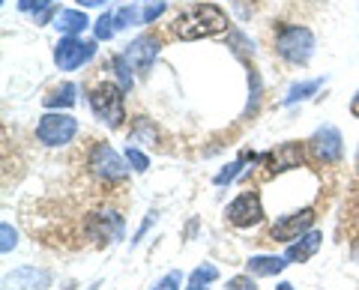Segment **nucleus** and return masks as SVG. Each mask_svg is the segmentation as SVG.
I'll return each instance as SVG.
<instances>
[{
	"mask_svg": "<svg viewBox=\"0 0 359 290\" xmlns=\"http://www.w3.org/2000/svg\"><path fill=\"white\" fill-rule=\"evenodd\" d=\"M93 54H96V42H84L78 36H63L57 42V48H54V63H57L63 72H75V69H81L87 60H93Z\"/></svg>",
	"mask_w": 359,
	"mask_h": 290,
	"instance_id": "obj_5",
	"label": "nucleus"
},
{
	"mask_svg": "<svg viewBox=\"0 0 359 290\" xmlns=\"http://www.w3.org/2000/svg\"><path fill=\"white\" fill-rule=\"evenodd\" d=\"M180 284H183V272L174 270V272H168L165 278H159V282L153 284V290H180Z\"/></svg>",
	"mask_w": 359,
	"mask_h": 290,
	"instance_id": "obj_26",
	"label": "nucleus"
},
{
	"mask_svg": "<svg viewBox=\"0 0 359 290\" xmlns=\"http://www.w3.org/2000/svg\"><path fill=\"white\" fill-rule=\"evenodd\" d=\"M228 290H257V284H255L252 275H237L228 282Z\"/></svg>",
	"mask_w": 359,
	"mask_h": 290,
	"instance_id": "obj_29",
	"label": "nucleus"
},
{
	"mask_svg": "<svg viewBox=\"0 0 359 290\" xmlns=\"http://www.w3.org/2000/svg\"><path fill=\"white\" fill-rule=\"evenodd\" d=\"M75 132H78V120L72 114H63V111H48L36 123V138L45 147H66L75 138Z\"/></svg>",
	"mask_w": 359,
	"mask_h": 290,
	"instance_id": "obj_4",
	"label": "nucleus"
},
{
	"mask_svg": "<svg viewBox=\"0 0 359 290\" xmlns=\"http://www.w3.org/2000/svg\"><path fill=\"white\" fill-rule=\"evenodd\" d=\"M341 150H344V138H341L339 129L330 126V123H327V126H320V129L311 135V141H309L311 159L320 162V165L339 162V159H341Z\"/></svg>",
	"mask_w": 359,
	"mask_h": 290,
	"instance_id": "obj_6",
	"label": "nucleus"
},
{
	"mask_svg": "<svg viewBox=\"0 0 359 290\" xmlns=\"http://www.w3.org/2000/svg\"><path fill=\"white\" fill-rule=\"evenodd\" d=\"M287 266V258H276V254H255V258H249V263H245V270H249V275L255 278H264V275H278Z\"/></svg>",
	"mask_w": 359,
	"mask_h": 290,
	"instance_id": "obj_15",
	"label": "nucleus"
},
{
	"mask_svg": "<svg viewBox=\"0 0 359 290\" xmlns=\"http://www.w3.org/2000/svg\"><path fill=\"white\" fill-rule=\"evenodd\" d=\"M165 0H141V13H144V25H153L156 18L165 13Z\"/></svg>",
	"mask_w": 359,
	"mask_h": 290,
	"instance_id": "obj_22",
	"label": "nucleus"
},
{
	"mask_svg": "<svg viewBox=\"0 0 359 290\" xmlns=\"http://www.w3.org/2000/svg\"><path fill=\"white\" fill-rule=\"evenodd\" d=\"M320 84H323V78H311V81H302V84H294L287 90V96L282 99V105H297V102H302V99H309V96H314L320 90Z\"/></svg>",
	"mask_w": 359,
	"mask_h": 290,
	"instance_id": "obj_19",
	"label": "nucleus"
},
{
	"mask_svg": "<svg viewBox=\"0 0 359 290\" xmlns=\"http://www.w3.org/2000/svg\"><path fill=\"white\" fill-rule=\"evenodd\" d=\"M126 162H129V168L138 171V174H144V171L150 168V159H147V156H144L138 147H132V144L126 147Z\"/></svg>",
	"mask_w": 359,
	"mask_h": 290,
	"instance_id": "obj_23",
	"label": "nucleus"
},
{
	"mask_svg": "<svg viewBox=\"0 0 359 290\" xmlns=\"http://www.w3.org/2000/svg\"><path fill=\"white\" fill-rule=\"evenodd\" d=\"M114 25L117 30H126V27H135V25H144V13H141V0H135L129 6H120L114 13Z\"/></svg>",
	"mask_w": 359,
	"mask_h": 290,
	"instance_id": "obj_18",
	"label": "nucleus"
},
{
	"mask_svg": "<svg viewBox=\"0 0 359 290\" xmlns=\"http://www.w3.org/2000/svg\"><path fill=\"white\" fill-rule=\"evenodd\" d=\"M51 284V275L45 270H36V266H21V270L6 275V287L15 290H45Z\"/></svg>",
	"mask_w": 359,
	"mask_h": 290,
	"instance_id": "obj_12",
	"label": "nucleus"
},
{
	"mask_svg": "<svg viewBox=\"0 0 359 290\" xmlns=\"http://www.w3.org/2000/svg\"><path fill=\"white\" fill-rule=\"evenodd\" d=\"M114 30H117V25H114V15H111V13L99 15V21L93 25V33H96V39H99V42L111 39V36H114Z\"/></svg>",
	"mask_w": 359,
	"mask_h": 290,
	"instance_id": "obj_21",
	"label": "nucleus"
},
{
	"mask_svg": "<svg viewBox=\"0 0 359 290\" xmlns=\"http://www.w3.org/2000/svg\"><path fill=\"white\" fill-rule=\"evenodd\" d=\"M54 27H57L63 36H75V33H84L90 27V18L81 9H60V13L54 15Z\"/></svg>",
	"mask_w": 359,
	"mask_h": 290,
	"instance_id": "obj_14",
	"label": "nucleus"
},
{
	"mask_svg": "<svg viewBox=\"0 0 359 290\" xmlns=\"http://www.w3.org/2000/svg\"><path fill=\"white\" fill-rule=\"evenodd\" d=\"M314 228V209H299V213H290V216H282L269 230V237L278 240V242H294L297 237H302L306 230Z\"/></svg>",
	"mask_w": 359,
	"mask_h": 290,
	"instance_id": "obj_9",
	"label": "nucleus"
},
{
	"mask_svg": "<svg viewBox=\"0 0 359 290\" xmlns=\"http://www.w3.org/2000/svg\"><path fill=\"white\" fill-rule=\"evenodd\" d=\"M219 278V270L212 263H204V266H198V270L189 275V287L186 290H207L210 282H216Z\"/></svg>",
	"mask_w": 359,
	"mask_h": 290,
	"instance_id": "obj_20",
	"label": "nucleus"
},
{
	"mask_svg": "<svg viewBox=\"0 0 359 290\" xmlns=\"http://www.w3.org/2000/svg\"><path fill=\"white\" fill-rule=\"evenodd\" d=\"M353 258H356V263H359V245H356V249H353Z\"/></svg>",
	"mask_w": 359,
	"mask_h": 290,
	"instance_id": "obj_33",
	"label": "nucleus"
},
{
	"mask_svg": "<svg viewBox=\"0 0 359 290\" xmlns=\"http://www.w3.org/2000/svg\"><path fill=\"white\" fill-rule=\"evenodd\" d=\"M240 168H243V159L240 162H231L228 168H224L219 177H216V186H228V183H233L240 177Z\"/></svg>",
	"mask_w": 359,
	"mask_h": 290,
	"instance_id": "obj_27",
	"label": "nucleus"
},
{
	"mask_svg": "<svg viewBox=\"0 0 359 290\" xmlns=\"http://www.w3.org/2000/svg\"><path fill=\"white\" fill-rule=\"evenodd\" d=\"M159 39L156 36H138L135 42H129L126 51H123V57L129 60V66L135 72H150V66L153 60L159 57Z\"/></svg>",
	"mask_w": 359,
	"mask_h": 290,
	"instance_id": "obj_11",
	"label": "nucleus"
},
{
	"mask_svg": "<svg viewBox=\"0 0 359 290\" xmlns=\"http://www.w3.org/2000/svg\"><path fill=\"white\" fill-rule=\"evenodd\" d=\"M0 237H4V242H0V251L4 254H9L18 245V233L9 228V221H4V225H0Z\"/></svg>",
	"mask_w": 359,
	"mask_h": 290,
	"instance_id": "obj_25",
	"label": "nucleus"
},
{
	"mask_svg": "<svg viewBox=\"0 0 359 290\" xmlns=\"http://www.w3.org/2000/svg\"><path fill=\"white\" fill-rule=\"evenodd\" d=\"M75 93H78L75 84H60V87H54V90L42 99V105L51 108V111H57V108H72V105L78 102Z\"/></svg>",
	"mask_w": 359,
	"mask_h": 290,
	"instance_id": "obj_17",
	"label": "nucleus"
},
{
	"mask_svg": "<svg viewBox=\"0 0 359 290\" xmlns=\"http://www.w3.org/2000/svg\"><path fill=\"white\" fill-rule=\"evenodd\" d=\"M224 216H228L233 228H252V225H261L264 221V204H261V198H257V192H243L228 204Z\"/></svg>",
	"mask_w": 359,
	"mask_h": 290,
	"instance_id": "obj_8",
	"label": "nucleus"
},
{
	"mask_svg": "<svg viewBox=\"0 0 359 290\" xmlns=\"http://www.w3.org/2000/svg\"><path fill=\"white\" fill-rule=\"evenodd\" d=\"M320 240H323V233L320 230H306L302 237H297L294 242L287 245V251H285V258L290 263H306L309 258H314V251L320 249Z\"/></svg>",
	"mask_w": 359,
	"mask_h": 290,
	"instance_id": "obj_13",
	"label": "nucleus"
},
{
	"mask_svg": "<svg viewBox=\"0 0 359 290\" xmlns=\"http://www.w3.org/2000/svg\"><path fill=\"white\" fill-rule=\"evenodd\" d=\"M21 13H42V9H51V0H18Z\"/></svg>",
	"mask_w": 359,
	"mask_h": 290,
	"instance_id": "obj_28",
	"label": "nucleus"
},
{
	"mask_svg": "<svg viewBox=\"0 0 359 290\" xmlns=\"http://www.w3.org/2000/svg\"><path fill=\"white\" fill-rule=\"evenodd\" d=\"M90 171L108 183H120V180H126V174H129L126 162L120 159V153L114 147H108V144H96L93 147V153H90Z\"/></svg>",
	"mask_w": 359,
	"mask_h": 290,
	"instance_id": "obj_7",
	"label": "nucleus"
},
{
	"mask_svg": "<svg viewBox=\"0 0 359 290\" xmlns=\"http://www.w3.org/2000/svg\"><path fill=\"white\" fill-rule=\"evenodd\" d=\"M314 33L302 25H285L276 33V51L282 54V60L294 66H306L314 57Z\"/></svg>",
	"mask_w": 359,
	"mask_h": 290,
	"instance_id": "obj_2",
	"label": "nucleus"
},
{
	"mask_svg": "<svg viewBox=\"0 0 359 290\" xmlns=\"http://www.w3.org/2000/svg\"><path fill=\"white\" fill-rule=\"evenodd\" d=\"M90 233H93L96 240H120L123 237V221L108 213V216H96L93 225H90Z\"/></svg>",
	"mask_w": 359,
	"mask_h": 290,
	"instance_id": "obj_16",
	"label": "nucleus"
},
{
	"mask_svg": "<svg viewBox=\"0 0 359 290\" xmlns=\"http://www.w3.org/2000/svg\"><path fill=\"white\" fill-rule=\"evenodd\" d=\"M351 114L359 120V90H356V96H353V102H351Z\"/></svg>",
	"mask_w": 359,
	"mask_h": 290,
	"instance_id": "obj_30",
	"label": "nucleus"
},
{
	"mask_svg": "<svg viewBox=\"0 0 359 290\" xmlns=\"http://www.w3.org/2000/svg\"><path fill=\"white\" fill-rule=\"evenodd\" d=\"M276 290H297V287L290 284V282H282V284H276Z\"/></svg>",
	"mask_w": 359,
	"mask_h": 290,
	"instance_id": "obj_32",
	"label": "nucleus"
},
{
	"mask_svg": "<svg viewBox=\"0 0 359 290\" xmlns=\"http://www.w3.org/2000/svg\"><path fill=\"white\" fill-rule=\"evenodd\" d=\"M356 168H359V150H356Z\"/></svg>",
	"mask_w": 359,
	"mask_h": 290,
	"instance_id": "obj_34",
	"label": "nucleus"
},
{
	"mask_svg": "<svg viewBox=\"0 0 359 290\" xmlns=\"http://www.w3.org/2000/svg\"><path fill=\"white\" fill-rule=\"evenodd\" d=\"M228 30V15L224 9H219L216 4H195L183 9L174 21V36L183 42H195V39H207L216 36V33Z\"/></svg>",
	"mask_w": 359,
	"mask_h": 290,
	"instance_id": "obj_1",
	"label": "nucleus"
},
{
	"mask_svg": "<svg viewBox=\"0 0 359 290\" xmlns=\"http://www.w3.org/2000/svg\"><path fill=\"white\" fill-rule=\"evenodd\" d=\"M90 111L96 114V120L108 123L111 129H117L126 120V105H123V87L117 84H99L90 93Z\"/></svg>",
	"mask_w": 359,
	"mask_h": 290,
	"instance_id": "obj_3",
	"label": "nucleus"
},
{
	"mask_svg": "<svg viewBox=\"0 0 359 290\" xmlns=\"http://www.w3.org/2000/svg\"><path fill=\"white\" fill-rule=\"evenodd\" d=\"M114 69H117V78H120V87H123V90H129L135 78H132V66H129V60L123 57V54H117V57H114Z\"/></svg>",
	"mask_w": 359,
	"mask_h": 290,
	"instance_id": "obj_24",
	"label": "nucleus"
},
{
	"mask_svg": "<svg viewBox=\"0 0 359 290\" xmlns=\"http://www.w3.org/2000/svg\"><path fill=\"white\" fill-rule=\"evenodd\" d=\"M75 4H78V6H102L105 0H75Z\"/></svg>",
	"mask_w": 359,
	"mask_h": 290,
	"instance_id": "obj_31",
	"label": "nucleus"
},
{
	"mask_svg": "<svg viewBox=\"0 0 359 290\" xmlns=\"http://www.w3.org/2000/svg\"><path fill=\"white\" fill-rule=\"evenodd\" d=\"M264 162H266L269 174H285L306 162V150H302V144H297V141H285V144H278L276 150H269L264 156Z\"/></svg>",
	"mask_w": 359,
	"mask_h": 290,
	"instance_id": "obj_10",
	"label": "nucleus"
}]
</instances>
